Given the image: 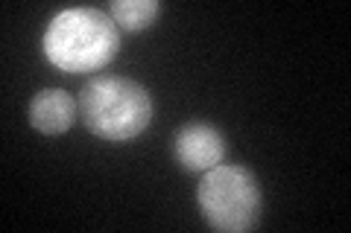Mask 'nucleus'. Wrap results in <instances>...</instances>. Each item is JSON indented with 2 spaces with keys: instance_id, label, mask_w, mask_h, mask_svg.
Here are the masks:
<instances>
[{
  "instance_id": "nucleus-1",
  "label": "nucleus",
  "mask_w": 351,
  "mask_h": 233,
  "mask_svg": "<svg viewBox=\"0 0 351 233\" xmlns=\"http://www.w3.org/2000/svg\"><path fill=\"white\" fill-rule=\"evenodd\" d=\"M44 55L64 73H94L120 50V29L103 9L73 6L47 24Z\"/></svg>"
},
{
  "instance_id": "nucleus-2",
  "label": "nucleus",
  "mask_w": 351,
  "mask_h": 233,
  "mask_svg": "<svg viewBox=\"0 0 351 233\" xmlns=\"http://www.w3.org/2000/svg\"><path fill=\"white\" fill-rule=\"evenodd\" d=\"M156 105L144 85L126 76H94L80 94L82 126L108 143H129L152 123Z\"/></svg>"
},
{
  "instance_id": "nucleus-3",
  "label": "nucleus",
  "mask_w": 351,
  "mask_h": 233,
  "mask_svg": "<svg viewBox=\"0 0 351 233\" xmlns=\"http://www.w3.org/2000/svg\"><path fill=\"white\" fill-rule=\"evenodd\" d=\"M196 204L205 221L223 233H246L261 221V184L246 166L219 163L202 172L196 187Z\"/></svg>"
},
{
  "instance_id": "nucleus-4",
  "label": "nucleus",
  "mask_w": 351,
  "mask_h": 233,
  "mask_svg": "<svg viewBox=\"0 0 351 233\" xmlns=\"http://www.w3.org/2000/svg\"><path fill=\"white\" fill-rule=\"evenodd\" d=\"M176 163L188 172H208L223 163L226 158V137L211 123H188L173 137Z\"/></svg>"
},
{
  "instance_id": "nucleus-5",
  "label": "nucleus",
  "mask_w": 351,
  "mask_h": 233,
  "mask_svg": "<svg viewBox=\"0 0 351 233\" xmlns=\"http://www.w3.org/2000/svg\"><path fill=\"white\" fill-rule=\"evenodd\" d=\"M80 120V99L62 87H44L29 102V126L47 137L64 135Z\"/></svg>"
},
{
  "instance_id": "nucleus-6",
  "label": "nucleus",
  "mask_w": 351,
  "mask_h": 233,
  "mask_svg": "<svg viewBox=\"0 0 351 233\" xmlns=\"http://www.w3.org/2000/svg\"><path fill=\"white\" fill-rule=\"evenodd\" d=\"M158 12H161L158 0H114L108 6V15H112L117 29H129V32H141L152 27Z\"/></svg>"
}]
</instances>
